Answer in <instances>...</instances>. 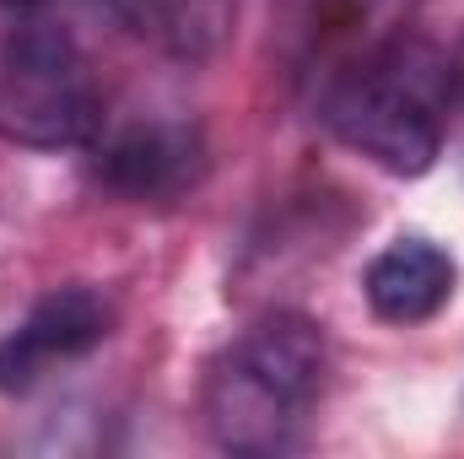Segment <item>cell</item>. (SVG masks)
Segmentation results:
<instances>
[{"instance_id": "1", "label": "cell", "mask_w": 464, "mask_h": 459, "mask_svg": "<svg viewBox=\"0 0 464 459\" xmlns=\"http://www.w3.org/2000/svg\"><path fill=\"white\" fill-rule=\"evenodd\" d=\"M454 103H459L454 60L427 38H394L362 54L324 87L319 114L330 135L356 157H367L372 168L416 179L438 162Z\"/></svg>"}, {"instance_id": "2", "label": "cell", "mask_w": 464, "mask_h": 459, "mask_svg": "<svg viewBox=\"0 0 464 459\" xmlns=\"http://www.w3.org/2000/svg\"><path fill=\"white\" fill-rule=\"evenodd\" d=\"M330 373L324 330L303 314H270L248 325L206 367L200 416L206 433L232 454H286L319 405Z\"/></svg>"}, {"instance_id": "3", "label": "cell", "mask_w": 464, "mask_h": 459, "mask_svg": "<svg viewBox=\"0 0 464 459\" xmlns=\"http://www.w3.org/2000/svg\"><path fill=\"white\" fill-rule=\"evenodd\" d=\"M0 135L60 151L103 135V93L92 60L60 22H22L0 44Z\"/></svg>"}, {"instance_id": "4", "label": "cell", "mask_w": 464, "mask_h": 459, "mask_svg": "<svg viewBox=\"0 0 464 459\" xmlns=\"http://www.w3.org/2000/svg\"><path fill=\"white\" fill-rule=\"evenodd\" d=\"M109 336H114V303L98 287H87V281L54 287L0 341V395H27V389L49 384L60 367L92 356Z\"/></svg>"}, {"instance_id": "5", "label": "cell", "mask_w": 464, "mask_h": 459, "mask_svg": "<svg viewBox=\"0 0 464 459\" xmlns=\"http://www.w3.org/2000/svg\"><path fill=\"white\" fill-rule=\"evenodd\" d=\"M454 287H459V265L432 238H394L362 270V298L389 325H421V319L443 314Z\"/></svg>"}, {"instance_id": "6", "label": "cell", "mask_w": 464, "mask_h": 459, "mask_svg": "<svg viewBox=\"0 0 464 459\" xmlns=\"http://www.w3.org/2000/svg\"><path fill=\"white\" fill-rule=\"evenodd\" d=\"M103 184L130 200H168L200 173V135L179 119H146L119 130L98 157Z\"/></svg>"}, {"instance_id": "7", "label": "cell", "mask_w": 464, "mask_h": 459, "mask_svg": "<svg viewBox=\"0 0 464 459\" xmlns=\"http://www.w3.org/2000/svg\"><path fill=\"white\" fill-rule=\"evenodd\" d=\"M119 22L162 54L206 60L227 44L237 0H103Z\"/></svg>"}, {"instance_id": "8", "label": "cell", "mask_w": 464, "mask_h": 459, "mask_svg": "<svg viewBox=\"0 0 464 459\" xmlns=\"http://www.w3.org/2000/svg\"><path fill=\"white\" fill-rule=\"evenodd\" d=\"M454 82H459V98H464V44H459V54H454Z\"/></svg>"}, {"instance_id": "9", "label": "cell", "mask_w": 464, "mask_h": 459, "mask_svg": "<svg viewBox=\"0 0 464 459\" xmlns=\"http://www.w3.org/2000/svg\"><path fill=\"white\" fill-rule=\"evenodd\" d=\"M11 5H22V0H11Z\"/></svg>"}]
</instances>
